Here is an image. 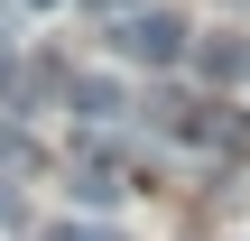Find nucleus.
Here are the masks:
<instances>
[{"mask_svg":"<svg viewBox=\"0 0 250 241\" xmlns=\"http://www.w3.org/2000/svg\"><path fill=\"white\" fill-rule=\"evenodd\" d=\"M65 111L93 121V130H111V121L130 111V84H121V74H65Z\"/></svg>","mask_w":250,"mask_h":241,"instance_id":"f03ea898","label":"nucleus"},{"mask_svg":"<svg viewBox=\"0 0 250 241\" xmlns=\"http://www.w3.org/2000/svg\"><path fill=\"white\" fill-rule=\"evenodd\" d=\"M195 56H204V74H213V84H232V74H250V46H241V37H204Z\"/></svg>","mask_w":250,"mask_h":241,"instance_id":"20e7f679","label":"nucleus"},{"mask_svg":"<svg viewBox=\"0 0 250 241\" xmlns=\"http://www.w3.org/2000/svg\"><path fill=\"white\" fill-rule=\"evenodd\" d=\"M28 9H56V0H28Z\"/></svg>","mask_w":250,"mask_h":241,"instance_id":"0eeeda50","label":"nucleus"},{"mask_svg":"<svg viewBox=\"0 0 250 241\" xmlns=\"http://www.w3.org/2000/svg\"><path fill=\"white\" fill-rule=\"evenodd\" d=\"M111 37H121V56H139V65H176V56H186V19H176V9H158V0H148V9H130Z\"/></svg>","mask_w":250,"mask_h":241,"instance_id":"f257e3e1","label":"nucleus"},{"mask_svg":"<svg viewBox=\"0 0 250 241\" xmlns=\"http://www.w3.org/2000/svg\"><path fill=\"white\" fill-rule=\"evenodd\" d=\"M56 241H121V232H111V223H65Z\"/></svg>","mask_w":250,"mask_h":241,"instance_id":"39448f33","label":"nucleus"},{"mask_svg":"<svg viewBox=\"0 0 250 241\" xmlns=\"http://www.w3.org/2000/svg\"><path fill=\"white\" fill-rule=\"evenodd\" d=\"M74 204H83V214H111V204H121V176H111V167H74Z\"/></svg>","mask_w":250,"mask_h":241,"instance_id":"7ed1b4c3","label":"nucleus"},{"mask_svg":"<svg viewBox=\"0 0 250 241\" xmlns=\"http://www.w3.org/2000/svg\"><path fill=\"white\" fill-rule=\"evenodd\" d=\"M0 223H19V195H9V186H0Z\"/></svg>","mask_w":250,"mask_h":241,"instance_id":"423d86ee","label":"nucleus"}]
</instances>
